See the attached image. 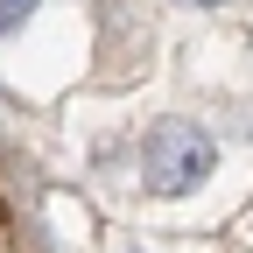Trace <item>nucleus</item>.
Listing matches in <instances>:
<instances>
[{"label": "nucleus", "instance_id": "nucleus-1", "mask_svg": "<svg viewBox=\"0 0 253 253\" xmlns=\"http://www.w3.org/2000/svg\"><path fill=\"white\" fill-rule=\"evenodd\" d=\"M211 169H218V141L204 134L197 120H155V126H148L141 176H148L155 197H183V190H197Z\"/></svg>", "mask_w": 253, "mask_h": 253}, {"label": "nucleus", "instance_id": "nucleus-2", "mask_svg": "<svg viewBox=\"0 0 253 253\" xmlns=\"http://www.w3.org/2000/svg\"><path fill=\"white\" fill-rule=\"evenodd\" d=\"M36 7H42V0H0V36H14V28L36 14Z\"/></svg>", "mask_w": 253, "mask_h": 253}, {"label": "nucleus", "instance_id": "nucleus-3", "mask_svg": "<svg viewBox=\"0 0 253 253\" xmlns=\"http://www.w3.org/2000/svg\"><path fill=\"white\" fill-rule=\"evenodd\" d=\"M183 7H204V14H218V7H239V0H183Z\"/></svg>", "mask_w": 253, "mask_h": 253}, {"label": "nucleus", "instance_id": "nucleus-4", "mask_svg": "<svg viewBox=\"0 0 253 253\" xmlns=\"http://www.w3.org/2000/svg\"><path fill=\"white\" fill-rule=\"evenodd\" d=\"M126 253H141V246H126Z\"/></svg>", "mask_w": 253, "mask_h": 253}]
</instances>
